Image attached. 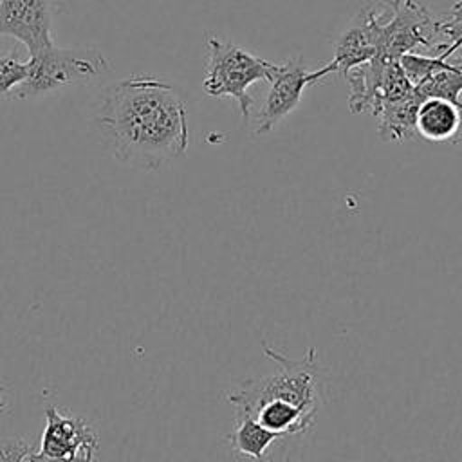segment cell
Here are the masks:
<instances>
[{"mask_svg":"<svg viewBox=\"0 0 462 462\" xmlns=\"http://www.w3.org/2000/svg\"><path fill=\"white\" fill-rule=\"evenodd\" d=\"M180 94L168 83L134 76L108 87L99 121L117 159L155 170L186 153L188 117Z\"/></svg>","mask_w":462,"mask_h":462,"instance_id":"6da1fadb","label":"cell"},{"mask_svg":"<svg viewBox=\"0 0 462 462\" xmlns=\"http://www.w3.org/2000/svg\"><path fill=\"white\" fill-rule=\"evenodd\" d=\"M262 348L265 357L278 363L280 370L271 375L244 381L235 392L226 393V401L242 413H251L267 401H283L298 406L310 417H316L319 406L318 383L314 375L316 348H309L298 361L274 352L271 346L263 345Z\"/></svg>","mask_w":462,"mask_h":462,"instance_id":"7a4b0ae2","label":"cell"},{"mask_svg":"<svg viewBox=\"0 0 462 462\" xmlns=\"http://www.w3.org/2000/svg\"><path fill=\"white\" fill-rule=\"evenodd\" d=\"M208 65L202 81V88L208 96L222 97L231 96L238 103L242 117H249L253 105L247 88L256 81H271L278 63L267 61L254 56L238 45L218 40L215 36L208 38Z\"/></svg>","mask_w":462,"mask_h":462,"instance_id":"3957f363","label":"cell"},{"mask_svg":"<svg viewBox=\"0 0 462 462\" xmlns=\"http://www.w3.org/2000/svg\"><path fill=\"white\" fill-rule=\"evenodd\" d=\"M27 61V76L13 90L16 97H31L85 81L99 76L108 67L106 60L92 49H60L56 43L29 56Z\"/></svg>","mask_w":462,"mask_h":462,"instance_id":"277c9868","label":"cell"},{"mask_svg":"<svg viewBox=\"0 0 462 462\" xmlns=\"http://www.w3.org/2000/svg\"><path fill=\"white\" fill-rule=\"evenodd\" d=\"M390 7V20H379L377 58L399 61L417 47L440 51L439 20L419 0H392Z\"/></svg>","mask_w":462,"mask_h":462,"instance_id":"5b68a950","label":"cell"},{"mask_svg":"<svg viewBox=\"0 0 462 462\" xmlns=\"http://www.w3.org/2000/svg\"><path fill=\"white\" fill-rule=\"evenodd\" d=\"M45 430L42 449L29 453L25 462H92L97 437L92 428L78 417H67L54 406L45 408Z\"/></svg>","mask_w":462,"mask_h":462,"instance_id":"8992f818","label":"cell"},{"mask_svg":"<svg viewBox=\"0 0 462 462\" xmlns=\"http://www.w3.org/2000/svg\"><path fill=\"white\" fill-rule=\"evenodd\" d=\"M330 72H336L332 61L318 70H307L301 60H287L285 63H278L274 76L269 81V94L256 116V134L269 132L276 123L289 116L300 105L305 87L319 81Z\"/></svg>","mask_w":462,"mask_h":462,"instance_id":"52a82bcc","label":"cell"},{"mask_svg":"<svg viewBox=\"0 0 462 462\" xmlns=\"http://www.w3.org/2000/svg\"><path fill=\"white\" fill-rule=\"evenodd\" d=\"M56 0H0V36L22 42L29 56L54 43L51 18Z\"/></svg>","mask_w":462,"mask_h":462,"instance_id":"ba28073f","label":"cell"},{"mask_svg":"<svg viewBox=\"0 0 462 462\" xmlns=\"http://www.w3.org/2000/svg\"><path fill=\"white\" fill-rule=\"evenodd\" d=\"M379 14L374 9H368L359 16V22L348 27L334 45L332 63L336 72L345 76L350 69L370 61L377 52L379 40Z\"/></svg>","mask_w":462,"mask_h":462,"instance_id":"9c48e42d","label":"cell"},{"mask_svg":"<svg viewBox=\"0 0 462 462\" xmlns=\"http://www.w3.org/2000/svg\"><path fill=\"white\" fill-rule=\"evenodd\" d=\"M458 105L442 97H424L415 114V132L431 143L453 139L460 123Z\"/></svg>","mask_w":462,"mask_h":462,"instance_id":"30bf717a","label":"cell"},{"mask_svg":"<svg viewBox=\"0 0 462 462\" xmlns=\"http://www.w3.org/2000/svg\"><path fill=\"white\" fill-rule=\"evenodd\" d=\"M424 97L415 90L411 96L381 103L375 117L379 135L388 141H404L415 134V114Z\"/></svg>","mask_w":462,"mask_h":462,"instance_id":"8fae6325","label":"cell"},{"mask_svg":"<svg viewBox=\"0 0 462 462\" xmlns=\"http://www.w3.org/2000/svg\"><path fill=\"white\" fill-rule=\"evenodd\" d=\"M276 439H280L278 433L269 431L254 417H251L247 413H242V411H236L235 428L227 435V440L233 448V451L242 455V457H247L254 462L263 460V455H265L267 448Z\"/></svg>","mask_w":462,"mask_h":462,"instance_id":"7c38bea8","label":"cell"},{"mask_svg":"<svg viewBox=\"0 0 462 462\" xmlns=\"http://www.w3.org/2000/svg\"><path fill=\"white\" fill-rule=\"evenodd\" d=\"M29 61H22L16 54L0 56V96L14 90L27 76Z\"/></svg>","mask_w":462,"mask_h":462,"instance_id":"4fadbf2b","label":"cell"},{"mask_svg":"<svg viewBox=\"0 0 462 462\" xmlns=\"http://www.w3.org/2000/svg\"><path fill=\"white\" fill-rule=\"evenodd\" d=\"M458 110H460V123H458V130H457L455 137L451 139L453 143H462V101H460V105H458Z\"/></svg>","mask_w":462,"mask_h":462,"instance_id":"5bb4252c","label":"cell"},{"mask_svg":"<svg viewBox=\"0 0 462 462\" xmlns=\"http://www.w3.org/2000/svg\"><path fill=\"white\" fill-rule=\"evenodd\" d=\"M2 393H4V388H2V386H0V417H2V415H4V413H5V410H7V408H5V404H4V399H2Z\"/></svg>","mask_w":462,"mask_h":462,"instance_id":"9a60e30c","label":"cell"},{"mask_svg":"<svg viewBox=\"0 0 462 462\" xmlns=\"http://www.w3.org/2000/svg\"><path fill=\"white\" fill-rule=\"evenodd\" d=\"M457 7H460V9H462V0L457 4Z\"/></svg>","mask_w":462,"mask_h":462,"instance_id":"2e32d148","label":"cell"}]
</instances>
